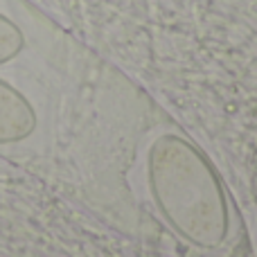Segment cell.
I'll return each mask as SVG.
<instances>
[{"instance_id": "6da1fadb", "label": "cell", "mask_w": 257, "mask_h": 257, "mask_svg": "<svg viewBox=\"0 0 257 257\" xmlns=\"http://www.w3.org/2000/svg\"><path fill=\"white\" fill-rule=\"evenodd\" d=\"M36 128V113L30 99L9 81L0 79V145H16Z\"/></svg>"}, {"instance_id": "7a4b0ae2", "label": "cell", "mask_w": 257, "mask_h": 257, "mask_svg": "<svg viewBox=\"0 0 257 257\" xmlns=\"http://www.w3.org/2000/svg\"><path fill=\"white\" fill-rule=\"evenodd\" d=\"M25 48V34L9 16L0 14V66L14 61Z\"/></svg>"}]
</instances>
